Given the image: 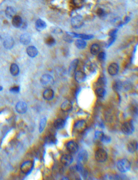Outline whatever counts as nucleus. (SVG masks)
Returning <instances> with one entry per match:
<instances>
[{"mask_svg":"<svg viewBox=\"0 0 138 180\" xmlns=\"http://www.w3.org/2000/svg\"><path fill=\"white\" fill-rule=\"evenodd\" d=\"M117 167L118 170L122 173H126L131 169V162L126 159H122L117 162Z\"/></svg>","mask_w":138,"mask_h":180,"instance_id":"obj_1","label":"nucleus"},{"mask_svg":"<svg viewBox=\"0 0 138 180\" xmlns=\"http://www.w3.org/2000/svg\"><path fill=\"white\" fill-rule=\"evenodd\" d=\"M135 128L132 121L125 122L122 126V130L125 135H131L134 132Z\"/></svg>","mask_w":138,"mask_h":180,"instance_id":"obj_2","label":"nucleus"},{"mask_svg":"<svg viewBox=\"0 0 138 180\" xmlns=\"http://www.w3.org/2000/svg\"><path fill=\"white\" fill-rule=\"evenodd\" d=\"M86 122L83 120L78 121L74 126V131L76 133L81 134L85 132L87 128Z\"/></svg>","mask_w":138,"mask_h":180,"instance_id":"obj_3","label":"nucleus"},{"mask_svg":"<svg viewBox=\"0 0 138 180\" xmlns=\"http://www.w3.org/2000/svg\"><path fill=\"white\" fill-rule=\"evenodd\" d=\"M108 157L107 151L102 149H99L95 152V158L99 162H105Z\"/></svg>","mask_w":138,"mask_h":180,"instance_id":"obj_4","label":"nucleus"},{"mask_svg":"<svg viewBox=\"0 0 138 180\" xmlns=\"http://www.w3.org/2000/svg\"><path fill=\"white\" fill-rule=\"evenodd\" d=\"M40 82L43 86L49 87L54 84V80L51 75L48 74H45L41 78Z\"/></svg>","mask_w":138,"mask_h":180,"instance_id":"obj_5","label":"nucleus"},{"mask_svg":"<svg viewBox=\"0 0 138 180\" xmlns=\"http://www.w3.org/2000/svg\"><path fill=\"white\" fill-rule=\"evenodd\" d=\"M83 19L82 17L80 15L75 16L71 20V26L74 29H80L83 26Z\"/></svg>","mask_w":138,"mask_h":180,"instance_id":"obj_6","label":"nucleus"},{"mask_svg":"<svg viewBox=\"0 0 138 180\" xmlns=\"http://www.w3.org/2000/svg\"><path fill=\"white\" fill-rule=\"evenodd\" d=\"M33 168V162L31 161H27L22 164L20 167V170L23 173L28 174L31 172Z\"/></svg>","mask_w":138,"mask_h":180,"instance_id":"obj_7","label":"nucleus"},{"mask_svg":"<svg viewBox=\"0 0 138 180\" xmlns=\"http://www.w3.org/2000/svg\"><path fill=\"white\" fill-rule=\"evenodd\" d=\"M68 34L70 35L73 38H77L81 39L83 40H89L94 38V35L92 34H77L73 32H66Z\"/></svg>","mask_w":138,"mask_h":180,"instance_id":"obj_8","label":"nucleus"},{"mask_svg":"<svg viewBox=\"0 0 138 180\" xmlns=\"http://www.w3.org/2000/svg\"><path fill=\"white\" fill-rule=\"evenodd\" d=\"M66 147L68 151L71 154H76L79 150L78 145L75 142L73 141H70L67 143Z\"/></svg>","mask_w":138,"mask_h":180,"instance_id":"obj_9","label":"nucleus"},{"mask_svg":"<svg viewBox=\"0 0 138 180\" xmlns=\"http://www.w3.org/2000/svg\"><path fill=\"white\" fill-rule=\"evenodd\" d=\"M16 111L20 114H24L27 111V104L23 101H20L16 104L15 106Z\"/></svg>","mask_w":138,"mask_h":180,"instance_id":"obj_10","label":"nucleus"},{"mask_svg":"<svg viewBox=\"0 0 138 180\" xmlns=\"http://www.w3.org/2000/svg\"><path fill=\"white\" fill-rule=\"evenodd\" d=\"M79 61L78 59H75L70 63L68 71V75L70 77H73L75 74L78 65Z\"/></svg>","mask_w":138,"mask_h":180,"instance_id":"obj_11","label":"nucleus"},{"mask_svg":"<svg viewBox=\"0 0 138 180\" xmlns=\"http://www.w3.org/2000/svg\"><path fill=\"white\" fill-rule=\"evenodd\" d=\"M61 160L62 163L64 166H68L72 164L73 158L70 155L64 154L62 156Z\"/></svg>","mask_w":138,"mask_h":180,"instance_id":"obj_12","label":"nucleus"},{"mask_svg":"<svg viewBox=\"0 0 138 180\" xmlns=\"http://www.w3.org/2000/svg\"><path fill=\"white\" fill-rule=\"evenodd\" d=\"M119 70L118 64L115 63H111L108 68V72L110 75L114 76L117 74Z\"/></svg>","mask_w":138,"mask_h":180,"instance_id":"obj_13","label":"nucleus"},{"mask_svg":"<svg viewBox=\"0 0 138 180\" xmlns=\"http://www.w3.org/2000/svg\"><path fill=\"white\" fill-rule=\"evenodd\" d=\"M75 78L76 81L79 83H81L85 81L86 75L85 73L81 71H78L75 74Z\"/></svg>","mask_w":138,"mask_h":180,"instance_id":"obj_14","label":"nucleus"},{"mask_svg":"<svg viewBox=\"0 0 138 180\" xmlns=\"http://www.w3.org/2000/svg\"><path fill=\"white\" fill-rule=\"evenodd\" d=\"M88 154L87 151L85 150H82L78 155V162L81 163L86 162L88 159Z\"/></svg>","mask_w":138,"mask_h":180,"instance_id":"obj_15","label":"nucleus"},{"mask_svg":"<svg viewBox=\"0 0 138 180\" xmlns=\"http://www.w3.org/2000/svg\"><path fill=\"white\" fill-rule=\"evenodd\" d=\"M138 142L136 140H134L130 142L127 145L128 151L131 153H134L138 149Z\"/></svg>","mask_w":138,"mask_h":180,"instance_id":"obj_16","label":"nucleus"},{"mask_svg":"<svg viewBox=\"0 0 138 180\" xmlns=\"http://www.w3.org/2000/svg\"><path fill=\"white\" fill-rule=\"evenodd\" d=\"M61 108L62 110L64 112H68L73 108V104L70 101L66 100L62 104Z\"/></svg>","mask_w":138,"mask_h":180,"instance_id":"obj_17","label":"nucleus"},{"mask_svg":"<svg viewBox=\"0 0 138 180\" xmlns=\"http://www.w3.org/2000/svg\"><path fill=\"white\" fill-rule=\"evenodd\" d=\"M54 93L51 89L46 90L43 92V96L44 99L48 101L52 100L54 97Z\"/></svg>","mask_w":138,"mask_h":180,"instance_id":"obj_18","label":"nucleus"},{"mask_svg":"<svg viewBox=\"0 0 138 180\" xmlns=\"http://www.w3.org/2000/svg\"><path fill=\"white\" fill-rule=\"evenodd\" d=\"M27 53L29 57L35 58L38 54V51L35 46H30L27 49Z\"/></svg>","mask_w":138,"mask_h":180,"instance_id":"obj_19","label":"nucleus"},{"mask_svg":"<svg viewBox=\"0 0 138 180\" xmlns=\"http://www.w3.org/2000/svg\"><path fill=\"white\" fill-rule=\"evenodd\" d=\"M22 23V20L20 16L18 15H15L14 16H13L12 21V23L13 26L16 28H19L21 27Z\"/></svg>","mask_w":138,"mask_h":180,"instance_id":"obj_20","label":"nucleus"},{"mask_svg":"<svg viewBox=\"0 0 138 180\" xmlns=\"http://www.w3.org/2000/svg\"><path fill=\"white\" fill-rule=\"evenodd\" d=\"M35 26L36 29L38 31H41L45 29H46L47 27L46 23L44 20H42L41 19H38V20L36 21Z\"/></svg>","mask_w":138,"mask_h":180,"instance_id":"obj_21","label":"nucleus"},{"mask_svg":"<svg viewBox=\"0 0 138 180\" xmlns=\"http://www.w3.org/2000/svg\"><path fill=\"white\" fill-rule=\"evenodd\" d=\"M3 45L6 49H11L14 46V40L12 37H7L3 42Z\"/></svg>","mask_w":138,"mask_h":180,"instance_id":"obj_22","label":"nucleus"},{"mask_svg":"<svg viewBox=\"0 0 138 180\" xmlns=\"http://www.w3.org/2000/svg\"><path fill=\"white\" fill-rule=\"evenodd\" d=\"M75 168L76 170L81 174L83 177H84V178H86L88 174H87V171L83 168L82 163L78 162Z\"/></svg>","mask_w":138,"mask_h":180,"instance_id":"obj_23","label":"nucleus"},{"mask_svg":"<svg viewBox=\"0 0 138 180\" xmlns=\"http://www.w3.org/2000/svg\"><path fill=\"white\" fill-rule=\"evenodd\" d=\"M31 41V37L29 34L27 33H25L22 34L20 37V43L24 45L29 44Z\"/></svg>","mask_w":138,"mask_h":180,"instance_id":"obj_24","label":"nucleus"},{"mask_svg":"<svg viewBox=\"0 0 138 180\" xmlns=\"http://www.w3.org/2000/svg\"><path fill=\"white\" fill-rule=\"evenodd\" d=\"M65 121L64 120L61 118H58L55 121L54 126L55 128L60 130L64 128L65 125Z\"/></svg>","mask_w":138,"mask_h":180,"instance_id":"obj_25","label":"nucleus"},{"mask_svg":"<svg viewBox=\"0 0 138 180\" xmlns=\"http://www.w3.org/2000/svg\"><path fill=\"white\" fill-rule=\"evenodd\" d=\"M10 72L11 74L14 77L18 75L20 72V70L17 64L14 63L11 64L10 67Z\"/></svg>","mask_w":138,"mask_h":180,"instance_id":"obj_26","label":"nucleus"},{"mask_svg":"<svg viewBox=\"0 0 138 180\" xmlns=\"http://www.w3.org/2000/svg\"><path fill=\"white\" fill-rule=\"evenodd\" d=\"M15 13L16 11L14 8L12 7H7L5 10V14L6 16L10 19L13 18V16H15Z\"/></svg>","mask_w":138,"mask_h":180,"instance_id":"obj_27","label":"nucleus"},{"mask_svg":"<svg viewBox=\"0 0 138 180\" xmlns=\"http://www.w3.org/2000/svg\"><path fill=\"white\" fill-rule=\"evenodd\" d=\"M76 46L79 49H83L87 46V43L82 39H78L75 42Z\"/></svg>","mask_w":138,"mask_h":180,"instance_id":"obj_28","label":"nucleus"},{"mask_svg":"<svg viewBox=\"0 0 138 180\" xmlns=\"http://www.w3.org/2000/svg\"><path fill=\"white\" fill-rule=\"evenodd\" d=\"M100 51V47L98 44H94L91 46L90 48V52L92 55H96L99 53Z\"/></svg>","mask_w":138,"mask_h":180,"instance_id":"obj_29","label":"nucleus"},{"mask_svg":"<svg viewBox=\"0 0 138 180\" xmlns=\"http://www.w3.org/2000/svg\"><path fill=\"white\" fill-rule=\"evenodd\" d=\"M106 93V91L105 89L103 87H100L98 88L96 90V94L98 97L100 98H103L105 96Z\"/></svg>","mask_w":138,"mask_h":180,"instance_id":"obj_30","label":"nucleus"},{"mask_svg":"<svg viewBox=\"0 0 138 180\" xmlns=\"http://www.w3.org/2000/svg\"><path fill=\"white\" fill-rule=\"evenodd\" d=\"M45 43L47 45L49 46H53L56 44V41L55 39L51 36H49L47 37L45 39Z\"/></svg>","mask_w":138,"mask_h":180,"instance_id":"obj_31","label":"nucleus"},{"mask_svg":"<svg viewBox=\"0 0 138 180\" xmlns=\"http://www.w3.org/2000/svg\"><path fill=\"white\" fill-rule=\"evenodd\" d=\"M46 142L50 144H54L57 142V139L54 135H50L46 138Z\"/></svg>","mask_w":138,"mask_h":180,"instance_id":"obj_32","label":"nucleus"},{"mask_svg":"<svg viewBox=\"0 0 138 180\" xmlns=\"http://www.w3.org/2000/svg\"><path fill=\"white\" fill-rule=\"evenodd\" d=\"M46 118H43V119L41 120L39 124V132H40V133H41L42 132L44 131V129L45 128L46 125Z\"/></svg>","mask_w":138,"mask_h":180,"instance_id":"obj_33","label":"nucleus"},{"mask_svg":"<svg viewBox=\"0 0 138 180\" xmlns=\"http://www.w3.org/2000/svg\"><path fill=\"white\" fill-rule=\"evenodd\" d=\"M116 36H110L109 39H108L106 45V47L107 48H108L110 46H111L114 43V42L116 40Z\"/></svg>","mask_w":138,"mask_h":180,"instance_id":"obj_34","label":"nucleus"},{"mask_svg":"<svg viewBox=\"0 0 138 180\" xmlns=\"http://www.w3.org/2000/svg\"><path fill=\"white\" fill-rule=\"evenodd\" d=\"M111 137L109 135L104 134L103 137L102 138V139L100 140V141L102 142L105 143H108L111 142Z\"/></svg>","mask_w":138,"mask_h":180,"instance_id":"obj_35","label":"nucleus"},{"mask_svg":"<svg viewBox=\"0 0 138 180\" xmlns=\"http://www.w3.org/2000/svg\"><path fill=\"white\" fill-rule=\"evenodd\" d=\"M106 55L105 52H101L99 53L98 55V60L102 62L105 60L106 59Z\"/></svg>","mask_w":138,"mask_h":180,"instance_id":"obj_36","label":"nucleus"},{"mask_svg":"<svg viewBox=\"0 0 138 180\" xmlns=\"http://www.w3.org/2000/svg\"><path fill=\"white\" fill-rule=\"evenodd\" d=\"M83 0H73V3L75 7H80L82 5Z\"/></svg>","mask_w":138,"mask_h":180,"instance_id":"obj_37","label":"nucleus"},{"mask_svg":"<svg viewBox=\"0 0 138 180\" xmlns=\"http://www.w3.org/2000/svg\"><path fill=\"white\" fill-rule=\"evenodd\" d=\"M104 133L102 131L97 130L95 132V137L96 139L99 140H100L102 139V138L104 135Z\"/></svg>","mask_w":138,"mask_h":180,"instance_id":"obj_38","label":"nucleus"},{"mask_svg":"<svg viewBox=\"0 0 138 180\" xmlns=\"http://www.w3.org/2000/svg\"><path fill=\"white\" fill-rule=\"evenodd\" d=\"M98 85L101 87L105 86L106 84V80L105 78L100 77L98 79L97 82Z\"/></svg>","mask_w":138,"mask_h":180,"instance_id":"obj_39","label":"nucleus"},{"mask_svg":"<svg viewBox=\"0 0 138 180\" xmlns=\"http://www.w3.org/2000/svg\"><path fill=\"white\" fill-rule=\"evenodd\" d=\"M97 13L98 16L100 17H104L106 14L105 11L102 8H99L98 9L97 11Z\"/></svg>","mask_w":138,"mask_h":180,"instance_id":"obj_40","label":"nucleus"},{"mask_svg":"<svg viewBox=\"0 0 138 180\" xmlns=\"http://www.w3.org/2000/svg\"><path fill=\"white\" fill-rule=\"evenodd\" d=\"M64 40L68 43H71L73 41V37L66 33V34L64 36Z\"/></svg>","mask_w":138,"mask_h":180,"instance_id":"obj_41","label":"nucleus"},{"mask_svg":"<svg viewBox=\"0 0 138 180\" xmlns=\"http://www.w3.org/2000/svg\"><path fill=\"white\" fill-rule=\"evenodd\" d=\"M20 87L19 86H14V87H12L10 89V91L11 92L13 93H18L20 91Z\"/></svg>","mask_w":138,"mask_h":180,"instance_id":"obj_42","label":"nucleus"},{"mask_svg":"<svg viewBox=\"0 0 138 180\" xmlns=\"http://www.w3.org/2000/svg\"><path fill=\"white\" fill-rule=\"evenodd\" d=\"M51 32L56 34H60L62 32V30L60 28L56 27H53L51 28Z\"/></svg>","mask_w":138,"mask_h":180,"instance_id":"obj_43","label":"nucleus"},{"mask_svg":"<svg viewBox=\"0 0 138 180\" xmlns=\"http://www.w3.org/2000/svg\"><path fill=\"white\" fill-rule=\"evenodd\" d=\"M118 30L117 29H114L110 30L109 32V36H117L116 34L118 32Z\"/></svg>","mask_w":138,"mask_h":180,"instance_id":"obj_44","label":"nucleus"},{"mask_svg":"<svg viewBox=\"0 0 138 180\" xmlns=\"http://www.w3.org/2000/svg\"><path fill=\"white\" fill-rule=\"evenodd\" d=\"M131 20V17H129V16H126V17H125V19H124V22H123L124 24H126L128 23Z\"/></svg>","mask_w":138,"mask_h":180,"instance_id":"obj_45","label":"nucleus"},{"mask_svg":"<svg viewBox=\"0 0 138 180\" xmlns=\"http://www.w3.org/2000/svg\"><path fill=\"white\" fill-rule=\"evenodd\" d=\"M3 89V87L2 86H0V91H1Z\"/></svg>","mask_w":138,"mask_h":180,"instance_id":"obj_46","label":"nucleus"},{"mask_svg":"<svg viewBox=\"0 0 138 180\" xmlns=\"http://www.w3.org/2000/svg\"><path fill=\"white\" fill-rule=\"evenodd\" d=\"M1 39V36H0V39Z\"/></svg>","mask_w":138,"mask_h":180,"instance_id":"obj_47","label":"nucleus"}]
</instances>
